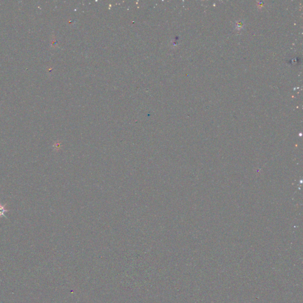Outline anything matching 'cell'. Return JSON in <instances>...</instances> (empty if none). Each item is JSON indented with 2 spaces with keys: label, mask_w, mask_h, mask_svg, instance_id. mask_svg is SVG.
I'll list each match as a JSON object with an SVG mask.
<instances>
[{
  "label": "cell",
  "mask_w": 303,
  "mask_h": 303,
  "mask_svg": "<svg viewBox=\"0 0 303 303\" xmlns=\"http://www.w3.org/2000/svg\"><path fill=\"white\" fill-rule=\"evenodd\" d=\"M9 210H7L6 208V206L5 205H2L1 202H0V219L2 217H4L5 216V213H7V212H8Z\"/></svg>",
  "instance_id": "cell-1"
}]
</instances>
